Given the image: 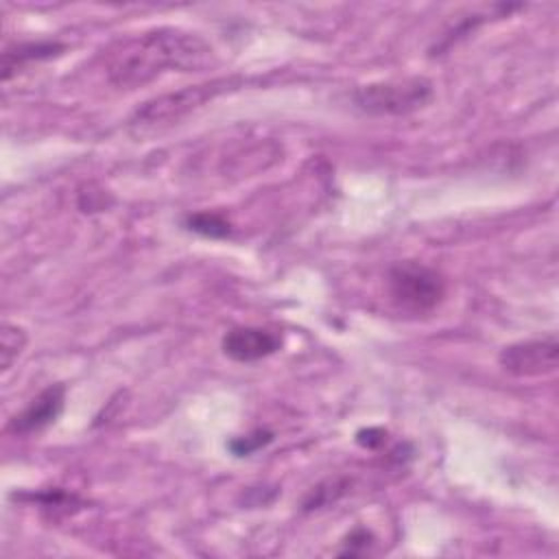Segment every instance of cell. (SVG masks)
I'll return each instance as SVG.
<instances>
[{
  "label": "cell",
  "mask_w": 559,
  "mask_h": 559,
  "mask_svg": "<svg viewBox=\"0 0 559 559\" xmlns=\"http://www.w3.org/2000/svg\"><path fill=\"white\" fill-rule=\"evenodd\" d=\"M212 61L210 44L197 33L159 26L118 44L107 57V79L118 90H135L168 70H199Z\"/></svg>",
  "instance_id": "cell-1"
},
{
  "label": "cell",
  "mask_w": 559,
  "mask_h": 559,
  "mask_svg": "<svg viewBox=\"0 0 559 559\" xmlns=\"http://www.w3.org/2000/svg\"><path fill=\"white\" fill-rule=\"evenodd\" d=\"M238 83H240L238 79H214V81L188 85L183 90L155 96V98L142 103V107H138L133 111V116L129 120V129L135 135H146V133L159 131L164 127H170V124L179 122L181 118H186L188 114H192L194 109L203 107L214 96H218L227 90H234Z\"/></svg>",
  "instance_id": "cell-2"
},
{
  "label": "cell",
  "mask_w": 559,
  "mask_h": 559,
  "mask_svg": "<svg viewBox=\"0 0 559 559\" xmlns=\"http://www.w3.org/2000/svg\"><path fill=\"white\" fill-rule=\"evenodd\" d=\"M435 96L432 83L424 76L376 81L354 90V105L369 116H406L426 107Z\"/></svg>",
  "instance_id": "cell-3"
},
{
  "label": "cell",
  "mask_w": 559,
  "mask_h": 559,
  "mask_svg": "<svg viewBox=\"0 0 559 559\" xmlns=\"http://www.w3.org/2000/svg\"><path fill=\"white\" fill-rule=\"evenodd\" d=\"M391 299L411 312H430L445 297V280L437 269L421 262H397L386 273Z\"/></svg>",
  "instance_id": "cell-4"
},
{
  "label": "cell",
  "mask_w": 559,
  "mask_h": 559,
  "mask_svg": "<svg viewBox=\"0 0 559 559\" xmlns=\"http://www.w3.org/2000/svg\"><path fill=\"white\" fill-rule=\"evenodd\" d=\"M557 360H559V345L552 336L507 345L498 356V362L504 371L513 376H524V378L552 373L557 369Z\"/></svg>",
  "instance_id": "cell-5"
},
{
  "label": "cell",
  "mask_w": 559,
  "mask_h": 559,
  "mask_svg": "<svg viewBox=\"0 0 559 559\" xmlns=\"http://www.w3.org/2000/svg\"><path fill=\"white\" fill-rule=\"evenodd\" d=\"M63 402H66V386L63 384H50L44 391H39L20 413H15L9 424L7 430L11 435H33L44 430L46 426L55 424L57 417L63 411Z\"/></svg>",
  "instance_id": "cell-6"
},
{
  "label": "cell",
  "mask_w": 559,
  "mask_h": 559,
  "mask_svg": "<svg viewBox=\"0 0 559 559\" xmlns=\"http://www.w3.org/2000/svg\"><path fill=\"white\" fill-rule=\"evenodd\" d=\"M223 354L238 362H255L271 354H275L282 347L280 334L266 330V328H251L240 325L231 328L223 341H221Z\"/></svg>",
  "instance_id": "cell-7"
},
{
  "label": "cell",
  "mask_w": 559,
  "mask_h": 559,
  "mask_svg": "<svg viewBox=\"0 0 559 559\" xmlns=\"http://www.w3.org/2000/svg\"><path fill=\"white\" fill-rule=\"evenodd\" d=\"M66 50L59 41H22L4 48L2 52V81L7 83L13 74H17L26 63L57 57Z\"/></svg>",
  "instance_id": "cell-8"
},
{
  "label": "cell",
  "mask_w": 559,
  "mask_h": 559,
  "mask_svg": "<svg viewBox=\"0 0 559 559\" xmlns=\"http://www.w3.org/2000/svg\"><path fill=\"white\" fill-rule=\"evenodd\" d=\"M186 229L201 234L205 238H227L231 234V225L225 216L216 212H194L183 218Z\"/></svg>",
  "instance_id": "cell-9"
},
{
  "label": "cell",
  "mask_w": 559,
  "mask_h": 559,
  "mask_svg": "<svg viewBox=\"0 0 559 559\" xmlns=\"http://www.w3.org/2000/svg\"><path fill=\"white\" fill-rule=\"evenodd\" d=\"M26 345V332L20 325L4 323L0 332V356H2V371H9L11 365L17 360Z\"/></svg>",
  "instance_id": "cell-10"
},
{
  "label": "cell",
  "mask_w": 559,
  "mask_h": 559,
  "mask_svg": "<svg viewBox=\"0 0 559 559\" xmlns=\"http://www.w3.org/2000/svg\"><path fill=\"white\" fill-rule=\"evenodd\" d=\"M273 441V432L271 430H253L249 435H242V437H236L229 441V450L236 454V456H247V454H253L255 450L264 448L266 443Z\"/></svg>",
  "instance_id": "cell-11"
},
{
  "label": "cell",
  "mask_w": 559,
  "mask_h": 559,
  "mask_svg": "<svg viewBox=\"0 0 559 559\" xmlns=\"http://www.w3.org/2000/svg\"><path fill=\"white\" fill-rule=\"evenodd\" d=\"M373 544V535L371 531L362 528V526H356L347 539H345V550H341V555H362L369 550V546Z\"/></svg>",
  "instance_id": "cell-12"
},
{
  "label": "cell",
  "mask_w": 559,
  "mask_h": 559,
  "mask_svg": "<svg viewBox=\"0 0 559 559\" xmlns=\"http://www.w3.org/2000/svg\"><path fill=\"white\" fill-rule=\"evenodd\" d=\"M384 437H386V432H384L382 428H365V430H358L356 441H358L362 448L373 450V448H378L380 443H384Z\"/></svg>",
  "instance_id": "cell-13"
}]
</instances>
